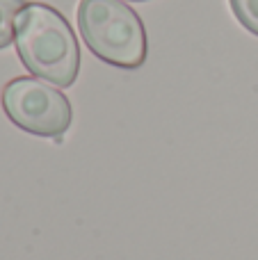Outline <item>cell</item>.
I'll return each instance as SVG.
<instances>
[{
    "label": "cell",
    "instance_id": "1",
    "mask_svg": "<svg viewBox=\"0 0 258 260\" xmlns=\"http://www.w3.org/2000/svg\"><path fill=\"white\" fill-rule=\"evenodd\" d=\"M14 44L23 67L39 80L67 89L80 73V48L73 27L55 7L27 3L14 23Z\"/></svg>",
    "mask_w": 258,
    "mask_h": 260
},
{
    "label": "cell",
    "instance_id": "2",
    "mask_svg": "<svg viewBox=\"0 0 258 260\" xmlns=\"http://www.w3.org/2000/svg\"><path fill=\"white\" fill-rule=\"evenodd\" d=\"M78 30L87 48L112 67L135 71L146 62V27L126 0H80Z\"/></svg>",
    "mask_w": 258,
    "mask_h": 260
},
{
    "label": "cell",
    "instance_id": "3",
    "mask_svg": "<svg viewBox=\"0 0 258 260\" xmlns=\"http://www.w3.org/2000/svg\"><path fill=\"white\" fill-rule=\"evenodd\" d=\"M3 110L7 119L21 130L37 137L59 139L73 123V108L55 85L39 78H14L3 89Z\"/></svg>",
    "mask_w": 258,
    "mask_h": 260
},
{
    "label": "cell",
    "instance_id": "4",
    "mask_svg": "<svg viewBox=\"0 0 258 260\" xmlns=\"http://www.w3.org/2000/svg\"><path fill=\"white\" fill-rule=\"evenodd\" d=\"M27 0H0V50L14 41V23Z\"/></svg>",
    "mask_w": 258,
    "mask_h": 260
},
{
    "label": "cell",
    "instance_id": "5",
    "mask_svg": "<svg viewBox=\"0 0 258 260\" xmlns=\"http://www.w3.org/2000/svg\"><path fill=\"white\" fill-rule=\"evenodd\" d=\"M229 3L242 27L258 37V0H229Z\"/></svg>",
    "mask_w": 258,
    "mask_h": 260
},
{
    "label": "cell",
    "instance_id": "6",
    "mask_svg": "<svg viewBox=\"0 0 258 260\" xmlns=\"http://www.w3.org/2000/svg\"><path fill=\"white\" fill-rule=\"evenodd\" d=\"M128 3H144V0H128Z\"/></svg>",
    "mask_w": 258,
    "mask_h": 260
}]
</instances>
